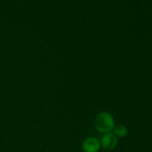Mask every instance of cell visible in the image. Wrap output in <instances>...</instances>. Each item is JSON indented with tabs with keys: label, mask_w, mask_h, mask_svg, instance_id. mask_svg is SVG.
Returning a JSON list of instances; mask_svg holds the SVG:
<instances>
[{
	"label": "cell",
	"mask_w": 152,
	"mask_h": 152,
	"mask_svg": "<svg viewBox=\"0 0 152 152\" xmlns=\"http://www.w3.org/2000/svg\"><path fill=\"white\" fill-rule=\"evenodd\" d=\"M114 132H115V135L116 137H120V138H124L127 135V128L123 125V124H119L114 127Z\"/></svg>",
	"instance_id": "cell-4"
},
{
	"label": "cell",
	"mask_w": 152,
	"mask_h": 152,
	"mask_svg": "<svg viewBox=\"0 0 152 152\" xmlns=\"http://www.w3.org/2000/svg\"><path fill=\"white\" fill-rule=\"evenodd\" d=\"M117 141H118L117 137L114 133L107 132L105 133L104 136L102 137L100 147H102L105 150H112L116 147Z\"/></svg>",
	"instance_id": "cell-2"
},
{
	"label": "cell",
	"mask_w": 152,
	"mask_h": 152,
	"mask_svg": "<svg viewBox=\"0 0 152 152\" xmlns=\"http://www.w3.org/2000/svg\"><path fill=\"white\" fill-rule=\"evenodd\" d=\"M94 124L99 132L103 133H107L110 132L112 130H114L115 120L109 113L101 112L96 115Z\"/></svg>",
	"instance_id": "cell-1"
},
{
	"label": "cell",
	"mask_w": 152,
	"mask_h": 152,
	"mask_svg": "<svg viewBox=\"0 0 152 152\" xmlns=\"http://www.w3.org/2000/svg\"><path fill=\"white\" fill-rule=\"evenodd\" d=\"M100 142L95 138H87L83 142V149L84 152H99Z\"/></svg>",
	"instance_id": "cell-3"
}]
</instances>
